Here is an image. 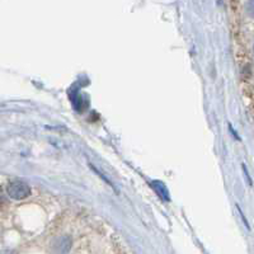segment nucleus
<instances>
[{
	"label": "nucleus",
	"instance_id": "obj_1",
	"mask_svg": "<svg viewBox=\"0 0 254 254\" xmlns=\"http://www.w3.org/2000/svg\"><path fill=\"white\" fill-rule=\"evenodd\" d=\"M6 190H8L9 197H12L13 199H18V201L31 196V188L26 182H22V181L10 182Z\"/></svg>",
	"mask_w": 254,
	"mask_h": 254
},
{
	"label": "nucleus",
	"instance_id": "obj_2",
	"mask_svg": "<svg viewBox=\"0 0 254 254\" xmlns=\"http://www.w3.org/2000/svg\"><path fill=\"white\" fill-rule=\"evenodd\" d=\"M71 248V239L69 237H61L54 243V252L56 254H67Z\"/></svg>",
	"mask_w": 254,
	"mask_h": 254
},
{
	"label": "nucleus",
	"instance_id": "obj_3",
	"mask_svg": "<svg viewBox=\"0 0 254 254\" xmlns=\"http://www.w3.org/2000/svg\"><path fill=\"white\" fill-rule=\"evenodd\" d=\"M151 187L154 188V190L158 193V196L160 197V198L164 199V201H169V192H168L167 187H165L162 182L153 181V182H151Z\"/></svg>",
	"mask_w": 254,
	"mask_h": 254
}]
</instances>
